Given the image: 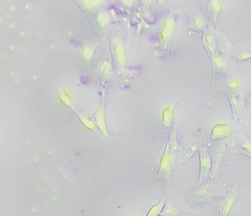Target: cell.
I'll return each mask as SVG.
<instances>
[{
  "label": "cell",
  "instance_id": "obj_1",
  "mask_svg": "<svg viewBox=\"0 0 251 216\" xmlns=\"http://www.w3.org/2000/svg\"><path fill=\"white\" fill-rule=\"evenodd\" d=\"M225 189L221 186H215L213 183H207L199 186L188 196V203L190 205L209 204L212 205V199L221 197L225 195Z\"/></svg>",
  "mask_w": 251,
  "mask_h": 216
},
{
  "label": "cell",
  "instance_id": "obj_2",
  "mask_svg": "<svg viewBox=\"0 0 251 216\" xmlns=\"http://www.w3.org/2000/svg\"><path fill=\"white\" fill-rule=\"evenodd\" d=\"M188 204L181 195L174 190H168L167 201L161 216H178L184 213H193Z\"/></svg>",
  "mask_w": 251,
  "mask_h": 216
},
{
  "label": "cell",
  "instance_id": "obj_3",
  "mask_svg": "<svg viewBox=\"0 0 251 216\" xmlns=\"http://www.w3.org/2000/svg\"><path fill=\"white\" fill-rule=\"evenodd\" d=\"M226 150V140L218 141L212 146L211 149V155H212V171H211L209 177L212 179V183H213L214 179L218 177L219 173L220 166L221 161L224 158V155Z\"/></svg>",
  "mask_w": 251,
  "mask_h": 216
},
{
  "label": "cell",
  "instance_id": "obj_4",
  "mask_svg": "<svg viewBox=\"0 0 251 216\" xmlns=\"http://www.w3.org/2000/svg\"><path fill=\"white\" fill-rule=\"evenodd\" d=\"M239 184L235 183L234 186L227 192L225 198L221 201V202L217 205L218 211H219L220 216H228L234 202L237 200L239 196Z\"/></svg>",
  "mask_w": 251,
  "mask_h": 216
},
{
  "label": "cell",
  "instance_id": "obj_5",
  "mask_svg": "<svg viewBox=\"0 0 251 216\" xmlns=\"http://www.w3.org/2000/svg\"><path fill=\"white\" fill-rule=\"evenodd\" d=\"M202 44L207 52L208 55L212 62V68H213L215 57L217 55V42L215 29L212 25H211L208 29L203 32V36H202Z\"/></svg>",
  "mask_w": 251,
  "mask_h": 216
},
{
  "label": "cell",
  "instance_id": "obj_6",
  "mask_svg": "<svg viewBox=\"0 0 251 216\" xmlns=\"http://www.w3.org/2000/svg\"><path fill=\"white\" fill-rule=\"evenodd\" d=\"M199 159H200V175H199V185L200 186L209 177L212 171V159L206 146H203L199 149Z\"/></svg>",
  "mask_w": 251,
  "mask_h": 216
},
{
  "label": "cell",
  "instance_id": "obj_7",
  "mask_svg": "<svg viewBox=\"0 0 251 216\" xmlns=\"http://www.w3.org/2000/svg\"><path fill=\"white\" fill-rule=\"evenodd\" d=\"M173 162H174V155L172 151L170 148L169 144H167L165 152L161 158L160 165H159V174L162 178L165 180L169 179L172 171Z\"/></svg>",
  "mask_w": 251,
  "mask_h": 216
},
{
  "label": "cell",
  "instance_id": "obj_8",
  "mask_svg": "<svg viewBox=\"0 0 251 216\" xmlns=\"http://www.w3.org/2000/svg\"><path fill=\"white\" fill-rule=\"evenodd\" d=\"M227 97H228V101L231 106V109L233 111V115L234 118H238L240 116L243 117L245 115V118L246 117V106H244L243 103V97L241 95H237L236 93L230 92L226 93Z\"/></svg>",
  "mask_w": 251,
  "mask_h": 216
},
{
  "label": "cell",
  "instance_id": "obj_9",
  "mask_svg": "<svg viewBox=\"0 0 251 216\" xmlns=\"http://www.w3.org/2000/svg\"><path fill=\"white\" fill-rule=\"evenodd\" d=\"M231 126L228 124H217L214 126L211 132V138L215 141L226 140L231 134Z\"/></svg>",
  "mask_w": 251,
  "mask_h": 216
},
{
  "label": "cell",
  "instance_id": "obj_10",
  "mask_svg": "<svg viewBox=\"0 0 251 216\" xmlns=\"http://www.w3.org/2000/svg\"><path fill=\"white\" fill-rule=\"evenodd\" d=\"M222 9L223 4L221 1L212 0L208 2L207 14L212 23L215 25H216L218 16H219Z\"/></svg>",
  "mask_w": 251,
  "mask_h": 216
},
{
  "label": "cell",
  "instance_id": "obj_11",
  "mask_svg": "<svg viewBox=\"0 0 251 216\" xmlns=\"http://www.w3.org/2000/svg\"><path fill=\"white\" fill-rule=\"evenodd\" d=\"M113 50H114L115 55H116L119 64L124 66L126 60L125 49H124L122 40L117 37L113 39Z\"/></svg>",
  "mask_w": 251,
  "mask_h": 216
},
{
  "label": "cell",
  "instance_id": "obj_12",
  "mask_svg": "<svg viewBox=\"0 0 251 216\" xmlns=\"http://www.w3.org/2000/svg\"><path fill=\"white\" fill-rule=\"evenodd\" d=\"M178 100V98H177L174 103L168 106L162 112V125L166 128L171 127V124H172L173 120H174V109H175L176 104Z\"/></svg>",
  "mask_w": 251,
  "mask_h": 216
},
{
  "label": "cell",
  "instance_id": "obj_13",
  "mask_svg": "<svg viewBox=\"0 0 251 216\" xmlns=\"http://www.w3.org/2000/svg\"><path fill=\"white\" fill-rule=\"evenodd\" d=\"M96 121L100 130H101L104 135L108 136L107 126H106L105 116H104V108L101 107L97 111L95 114Z\"/></svg>",
  "mask_w": 251,
  "mask_h": 216
},
{
  "label": "cell",
  "instance_id": "obj_14",
  "mask_svg": "<svg viewBox=\"0 0 251 216\" xmlns=\"http://www.w3.org/2000/svg\"><path fill=\"white\" fill-rule=\"evenodd\" d=\"M219 38V50L220 53L218 54L220 55L227 57L231 54V47L229 41L227 40V38L223 35L222 33H220Z\"/></svg>",
  "mask_w": 251,
  "mask_h": 216
},
{
  "label": "cell",
  "instance_id": "obj_15",
  "mask_svg": "<svg viewBox=\"0 0 251 216\" xmlns=\"http://www.w3.org/2000/svg\"><path fill=\"white\" fill-rule=\"evenodd\" d=\"M206 21L204 17L201 13H196L190 18V27L193 29L199 30L204 28Z\"/></svg>",
  "mask_w": 251,
  "mask_h": 216
},
{
  "label": "cell",
  "instance_id": "obj_16",
  "mask_svg": "<svg viewBox=\"0 0 251 216\" xmlns=\"http://www.w3.org/2000/svg\"><path fill=\"white\" fill-rule=\"evenodd\" d=\"M173 28H174V19L172 18H168L164 25L163 29L161 31L160 37L162 39L169 37L173 32Z\"/></svg>",
  "mask_w": 251,
  "mask_h": 216
},
{
  "label": "cell",
  "instance_id": "obj_17",
  "mask_svg": "<svg viewBox=\"0 0 251 216\" xmlns=\"http://www.w3.org/2000/svg\"><path fill=\"white\" fill-rule=\"evenodd\" d=\"M165 205V199H162L159 201V203L157 205H154L151 208L149 212L148 213L147 216H158L159 214H162V211H163L164 207Z\"/></svg>",
  "mask_w": 251,
  "mask_h": 216
},
{
  "label": "cell",
  "instance_id": "obj_18",
  "mask_svg": "<svg viewBox=\"0 0 251 216\" xmlns=\"http://www.w3.org/2000/svg\"><path fill=\"white\" fill-rule=\"evenodd\" d=\"M58 97L65 106L72 108V100L67 91L62 90L59 94Z\"/></svg>",
  "mask_w": 251,
  "mask_h": 216
},
{
  "label": "cell",
  "instance_id": "obj_19",
  "mask_svg": "<svg viewBox=\"0 0 251 216\" xmlns=\"http://www.w3.org/2000/svg\"><path fill=\"white\" fill-rule=\"evenodd\" d=\"M228 91L230 92L236 93V91L240 88V81L237 78H231L227 81Z\"/></svg>",
  "mask_w": 251,
  "mask_h": 216
},
{
  "label": "cell",
  "instance_id": "obj_20",
  "mask_svg": "<svg viewBox=\"0 0 251 216\" xmlns=\"http://www.w3.org/2000/svg\"><path fill=\"white\" fill-rule=\"evenodd\" d=\"M240 149H241V152L244 153L245 155L251 157V141L250 140H248L247 138H245L243 143H241Z\"/></svg>",
  "mask_w": 251,
  "mask_h": 216
},
{
  "label": "cell",
  "instance_id": "obj_21",
  "mask_svg": "<svg viewBox=\"0 0 251 216\" xmlns=\"http://www.w3.org/2000/svg\"><path fill=\"white\" fill-rule=\"evenodd\" d=\"M78 115H79V119H80L81 122L85 125L87 128L90 129V130H93L95 127V124L91 120H90L88 117L85 116V115H82V114L77 112Z\"/></svg>",
  "mask_w": 251,
  "mask_h": 216
},
{
  "label": "cell",
  "instance_id": "obj_22",
  "mask_svg": "<svg viewBox=\"0 0 251 216\" xmlns=\"http://www.w3.org/2000/svg\"><path fill=\"white\" fill-rule=\"evenodd\" d=\"M251 57V52L249 50H243L237 54V58L239 60H248Z\"/></svg>",
  "mask_w": 251,
  "mask_h": 216
},
{
  "label": "cell",
  "instance_id": "obj_23",
  "mask_svg": "<svg viewBox=\"0 0 251 216\" xmlns=\"http://www.w3.org/2000/svg\"><path fill=\"white\" fill-rule=\"evenodd\" d=\"M98 21L101 24V25L105 26V25L108 24L109 21H110V16L106 13H100L98 16Z\"/></svg>",
  "mask_w": 251,
  "mask_h": 216
},
{
  "label": "cell",
  "instance_id": "obj_24",
  "mask_svg": "<svg viewBox=\"0 0 251 216\" xmlns=\"http://www.w3.org/2000/svg\"><path fill=\"white\" fill-rule=\"evenodd\" d=\"M100 70L102 73L105 74V75H108L111 71V66H110V63L108 62L104 61L100 65Z\"/></svg>",
  "mask_w": 251,
  "mask_h": 216
},
{
  "label": "cell",
  "instance_id": "obj_25",
  "mask_svg": "<svg viewBox=\"0 0 251 216\" xmlns=\"http://www.w3.org/2000/svg\"><path fill=\"white\" fill-rule=\"evenodd\" d=\"M93 53H94V51H93L91 47H86L84 49V57H85L87 60H90V59H91V57H92L93 56Z\"/></svg>",
  "mask_w": 251,
  "mask_h": 216
},
{
  "label": "cell",
  "instance_id": "obj_26",
  "mask_svg": "<svg viewBox=\"0 0 251 216\" xmlns=\"http://www.w3.org/2000/svg\"><path fill=\"white\" fill-rule=\"evenodd\" d=\"M245 106H246V117L249 118L251 115V91L249 99H248L247 103H246V105Z\"/></svg>",
  "mask_w": 251,
  "mask_h": 216
},
{
  "label": "cell",
  "instance_id": "obj_27",
  "mask_svg": "<svg viewBox=\"0 0 251 216\" xmlns=\"http://www.w3.org/2000/svg\"><path fill=\"white\" fill-rule=\"evenodd\" d=\"M100 2V1H85L84 3H85V4H86L88 7H93V6L99 4Z\"/></svg>",
  "mask_w": 251,
  "mask_h": 216
}]
</instances>
